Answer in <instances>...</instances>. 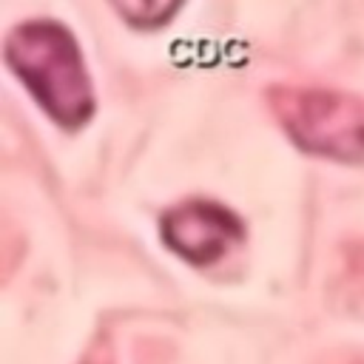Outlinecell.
<instances>
[{
    "label": "cell",
    "instance_id": "obj_5",
    "mask_svg": "<svg viewBox=\"0 0 364 364\" xmlns=\"http://www.w3.org/2000/svg\"><path fill=\"white\" fill-rule=\"evenodd\" d=\"M176 9V3H117V11L125 14L134 26H162Z\"/></svg>",
    "mask_w": 364,
    "mask_h": 364
},
{
    "label": "cell",
    "instance_id": "obj_2",
    "mask_svg": "<svg viewBox=\"0 0 364 364\" xmlns=\"http://www.w3.org/2000/svg\"><path fill=\"white\" fill-rule=\"evenodd\" d=\"M267 100L299 148L338 162H364L361 97L336 88L273 85Z\"/></svg>",
    "mask_w": 364,
    "mask_h": 364
},
{
    "label": "cell",
    "instance_id": "obj_1",
    "mask_svg": "<svg viewBox=\"0 0 364 364\" xmlns=\"http://www.w3.org/2000/svg\"><path fill=\"white\" fill-rule=\"evenodd\" d=\"M6 63L63 128H80L94 114V94L80 48L57 20H31L6 40Z\"/></svg>",
    "mask_w": 364,
    "mask_h": 364
},
{
    "label": "cell",
    "instance_id": "obj_6",
    "mask_svg": "<svg viewBox=\"0 0 364 364\" xmlns=\"http://www.w3.org/2000/svg\"><path fill=\"white\" fill-rule=\"evenodd\" d=\"M85 364H111V361H108V355H105V353H102V347H100L97 353H91V358H88Z\"/></svg>",
    "mask_w": 364,
    "mask_h": 364
},
{
    "label": "cell",
    "instance_id": "obj_4",
    "mask_svg": "<svg viewBox=\"0 0 364 364\" xmlns=\"http://www.w3.org/2000/svg\"><path fill=\"white\" fill-rule=\"evenodd\" d=\"M338 279V299L347 310L364 313V242L350 245L341 253V270L336 273Z\"/></svg>",
    "mask_w": 364,
    "mask_h": 364
},
{
    "label": "cell",
    "instance_id": "obj_3",
    "mask_svg": "<svg viewBox=\"0 0 364 364\" xmlns=\"http://www.w3.org/2000/svg\"><path fill=\"white\" fill-rule=\"evenodd\" d=\"M159 230L165 245L193 264L222 259L242 239V222L228 208L202 199L171 208L162 216Z\"/></svg>",
    "mask_w": 364,
    "mask_h": 364
}]
</instances>
